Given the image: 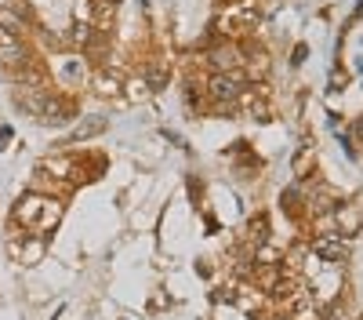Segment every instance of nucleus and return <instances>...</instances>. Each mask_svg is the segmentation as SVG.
I'll list each match as a JSON object with an SVG mask.
<instances>
[{
  "mask_svg": "<svg viewBox=\"0 0 363 320\" xmlns=\"http://www.w3.org/2000/svg\"><path fill=\"white\" fill-rule=\"evenodd\" d=\"M44 204H48V197H40V193L22 197L18 208H15V222L26 226V229H37V222H40V215H44Z\"/></svg>",
  "mask_w": 363,
  "mask_h": 320,
  "instance_id": "4",
  "label": "nucleus"
},
{
  "mask_svg": "<svg viewBox=\"0 0 363 320\" xmlns=\"http://www.w3.org/2000/svg\"><path fill=\"white\" fill-rule=\"evenodd\" d=\"M335 226H338L342 237H352V233L359 229V215H356V208H349V204H345V208H338V211H335Z\"/></svg>",
  "mask_w": 363,
  "mask_h": 320,
  "instance_id": "10",
  "label": "nucleus"
},
{
  "mask_svg": "<svg viewBox=\"0 0 363 320\" xmlns=\"http://www.w3.org/2000/svg\"><path fill=\"white\" fill-rule=\"evenodd\" d=\"M99 8H116V0H99Z\"/></svg>",
  "mask_w": 363,
  "mask_h": 320,
  "instance_id": "14",
  "label": "nucleus"
},
{
  "mask_svg": "<svg viewBox=\"0 0 363 320\" xmlns=\"http://www.w3.org/2000/svg\"><path fill=\"white\" fill-rule=\"evenodd\" d=\"M8 138V128H0V142H4Z\"/></svg>",
  "mask_w": 363,
  "mask_h": 320,
  "instance_id": "15",
  "label": "nucleus"
},
{
  "mask_svg": "<svg viewBox=\"0 0 363 320\" xmlns=\"http://www.w3.org/2000/svg\"><path fill=\"white\" fill-rule=\"evenodd\" d=\"M37 171H40V175H55L58 182H69V179H73V160H69V157H48V160H40Z\"/></svg>",
  "mask_w": 363,
  "mask_h": 320,
  "instance_id": "6",
  "label": "nucleus"
},
{
  "mask_svg": "<svg viewBox=\"0 0 363 320\" xmlns=\"http://www.w3.org/2000/svg\"><path fill=\"white\" fill-rule=\"evenodd\" d=\"M84 66H80V58H66V66H62V80H80Z\"/></svg>",
  "mask_w": 363,
  "mask_h": 320,
  "instance_id": "12",
  "label": "nucleus"
},
{
  "mask_svg": "<svg viewBox=\"0 0 363 320\" xmlns=\"http://www.w3.org/2000/svg\"><path fill=\"white\" fill-rule=\"evenodd\" d=\"M102 128H106L102 116H87V121H84L80 128H73V131H69V138H73V142H77V138H91V135L102 131Z\"/></svg>",
  "mask_w": 363,
  "mask_h": 320,
  "instance_id": "11",
  "label": "nucleus"
},
{
  "mask_svg": "<svg viewBox=\"0 0 363 320\" xmlns=\"http://www.w3.org/2000/svg\"><path fill=\"white\" fill-rule=\"evenodd\" d=\"M316 255L327 258V262H342V258L349 255V248L342 244V237H320V241H316Z\"/></svg>",
  "mask_w": 363,
  "mask_h": 320,
  "instance_id": "8",
  "label": "nucleus"
},
{
  "mask_svg": "<svg viewBox=\"0 0 363 320\" xmlns=\"http://www.w3.org/2000/svg\"><path fill=\"white\" fill-rule=\"evenodd\" d=\"M40 255H44V237H40V233L26 237V244L15 248V258L22 262V266H33V262H40Z\"/></svg>",
  "mask_w": 363,
  "mask_h": 320,
  "instance_id": "5",
  "label": "nucleus"
},
{
  "mask_svg": "<svg viewBox=\"0 0 363 320\" xmlns=\"http://www.w3.org/2000/svg\"><path fill=\"white\" fill-rule=\"evenodd\" d=\"M247 233H251V241H255V244H262V241H265V219H255Z\"/></svg>",
  "mask_w": 363,
  "mask_h": 320,
  "instance_id": "13",
  "label": "nucleus"
},
{
  "mask_svg": "<svg viewBox=\"0 0 363 320\" xmlns=\"http://www.w3.org/2000/svg\"><path fill=\"white\" fill-rule=\"evenodd\" d=\"M58 222H62V204H58V200H48V204H44V215H40V222H37L33 233H51Z\"/></svg>",
  "mask_w": 363,
  "mask_h": 320,
  "instance_id": "9",
  "label": "nucleus"
},
{
  "mask_svg": "<svg viewBox=\"0 0 363 320\" xmlns=\"http://www.w3.org/2000/svg\"><path fill=\"white\" fill-rule=\"evenodd\" d=\"M51 320H62V309H58V313H55V316H51Z\"/></svg>",
  "mask_w": 363,
  "mask_h": 320,
  "instance_id": "16",
  "label": "nucleus"
},
{
  "mask_svg": "<svg viewBox=\"0 0 363 320\" xmlns=\"http://www.w3.org/2000/svg\"><path fill=\"white\" fill-rule=\"evenodd\" d=\"M22 62H29V51H26V44L18 40V33H8V29H0V66L18 70Z\"/></svg>",
  "mask_w": 363,
  "mask_h": 320,
  "instance_id": "3",
  "label": "nucleus"
},
{
  "mask_svg": "<svg viewBox=\"0 0 363 320\" xmlns=\"http://www.w3.org/2000/svg\"><path fill=\"white\" fill-rule=\"evenodd\" d=\"M0 29H8V33H26V29H29L26 11L18 4L15 8H0Z\"/></svg>",
  "mask_w": 363,
  "mask_h": 320,
  "instance_id": "7",
  "label": "nucleus"
},
{
  "mask_svg": "<svg viewBox=\"0 0 363 320\" xmlns=\"http://www.w3.org/2000/svg\"><path fill=\"white\" fill-rule=\"evenodd\" d=\"M207 66L215 73H236V70H244V51L236 44H215L207 51Z\"/></svg>",
  "mask_w": 363,
  "mask_h": 320,
  "instance_id": "2",
  "label": "nucleus"
},
{
  "mask_svg": "<svg viewBox=\"0 0 363 320\" xmlns=\"http://www.w3.org/2000/svg\"><path fill=\"white\" fill-rule=\"evenodd\" d=\"M207 95L215 102V109H233V102H240V95H244V70L215 73L207 80Z\"/></svg>",
  "mask_w": 363,
  "mask_h": 320,
  "instance_id": "1",
  "label": "nucleus"
}]
</instances>
